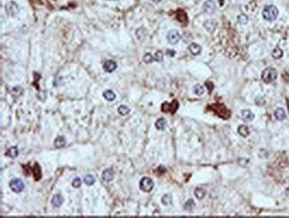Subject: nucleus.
Segmentation results:
<instances>
[{"label": "nucleus", "mask_w": 289, "mask_h": 218, "mask_svg": "<svg viewBox=\"0 0 289 218\" xmlns=\"http://www.w3.org/2000/svg\"><path fill=\"white\" fill-rule=\"evenodd\" d=\"M82 181L79 177H76L72 181V186L74 188H79L81 186Z\"/></svg>", "instance_id": "473e14b6"}, {"label": "nucleus", "mask_w": 289, "mask_h": 218, "mask_svg": "<svg viewBox=\"0 0 289 218\" xmlns=\"http://www.w3.org/2000/svg\"><path fill=\"white\" fill-rule=\"evenodd\" d=\"M37 98L40 100V101H45V99L47 98V92L46 91H45V90H43V91H41V92H39L38 94H37Z\"/></svg>", "instance_id": "c756f323"}, {"label": "nucleus", "mask_w": 289, "mask_h": 218, "mask_svg": "<svg viewBox=\"0 0 289 218\" xmlns=\"http://www.w3.org/2000/svg\"><path fill=\"white\" fill-rule=\"evenodd\" d=\"M166 54H167V56L174 57V56L175 55V51H174V50H167Z\"/></svg>", "instance_id": "72a5a7b5"}, {"label": "nucleus", "mask_w": 289, "mask_h": 218, "mask_svg": "<svg viewBox=\"0 0 289 218\" xmlns=\"http://www.w3.org/2000/svg\"><path fill=\"white\" fill-rule=\"evenodd\" d=\"M279 15V10L275 5H266L262 11V17L268 22H273Z\"/></svg>", "instance_id": "f257e3e1"}, {"label": "nucleus", "mask_w": 289, "mask_h": 218, "mask_svg": "<svg viewBox=\"0 0 289 218\" xmlns=\"http://www.w3.org/2000/svg\"><path fill=\"white\" fill-rule=\"evenodd\" d=\"M103 69L106 72H113L117 69V63L112 60H108L107 62H105V63L103 65Z\"/></svg>", "instance_id": "6e6552de"}, {"label": "nucleus", "mask_w": 289, "mask_h": 218, "mask_svg": "<svg viewBox=\"0 0 289 218\" xmlns=\"http://www.w3.org/2000/svg\"><path fill=\"white\" fill-rule=\"evenodd\" d=\"M278 73L274 68H267L262 74V78L265 83H271L277 79Z\"/></svg>", "instance_id": "f03ea898"}, {"label": "nucleus", "mask_w": 289, "mask_h": 218, "mask_svg": "<svg viewBox=\"0 0 289 218\" xmlns=\"http://www.w3.org/2000/svg\"><path fill=\"white\" fill-rule=\"evenodd\" d=\"M18 155H19V150L16 146H13V147L9 148L5 152V156L9 157L11 158H17Z\"/></svg>", "instance_id": "f8f14e48"}, {"label": "nucleus", "mask_w": 289, "mask_h": 218, "mask_svg": "<svg viewBox=\"0 0 289 218\" xmlns=\"http://www.w3.org/2000/svg\"><path fill=\"white\" fill-rule=\"evenodd\" d=\"M162 203L164 205H170L172 203V196L171 194H166L162 197Z\"/></svg>", "instance_id": "cd10ccee"}, {"label": "nucleus", "mask_w": 289, "mask_h": 218, "mask_svg": "<svg viewBox=\"0 0 289 218\" xmlns=\"http://www.w3.org/2000/svg\"><path fill=\"white\" fill-rule=\"evenodd\" d=\"M33 176L36 181H38L41 178V168L37 163L35 164V166L33 167Z\"/></svg>", "instance_id": "aec40b11"}, {"label": "nucleus", "mask_w": 289, "mask_h": 218, "mask_svg": "<svg viewBox=\"0 0 289 218\" xmlns=\"http://www.w3.org/2000/svg\"><path fill=\"white\" fill-rule=\"evenodd\" d=\"M153 1H154L155 3H159V2H160L161 0H153Z\"/></svg>", "instance_id": "f704fd0d"}, {"label": "nucleus", "mask_w": 289, "mask_h": 218, "mask_svg": "<svg viewBox=\"0 0 289 218\" xmlns=\"http://www.w3.org/2000/svg\"><path fill=\"white\" fill-rule=\"evenodd\" d=\"M146 34H147V31H146V30H145L144 28H140V29H138V30H137V31H136V36H137V37H138V39H139V40H143V39H144Z\"/></svg>", "instance_id": "a878e982"}, {"label": "nucleus", "mask_w": 289, "mask_h": 218, "mask_svg": "<svg viewBox=\"0 0 289 218\" xmlns=\"http://www.w3.org/2000/svg\"><path fill=\"white\" fill-rule=\"evenodd\" d=\"M84 182H85V183L86 185L91 186V185H93V184L95 182V178H94V176H92V175H87V176H85V178H84Z\"/></svg>", "instance_id": "b1692460"}, {"label": "nucleus", "mask_w": 289, "mask_h": 218, "mask_svg": "<svg viewBox=\"0 0 289 218\" xmlns=\"http://www.w3.org/2000/svg\"><path fill=\"white\" fill-rule=\"evenodd\" d=\"M143 61L146 63H151L154 61V57L150 54H146L143 56Z\"/></svg>", "instance_id": "2f4dec72"}, {"label": "nucleus", "mask_w": 289, "mask_h": 218, "mask_svg": "<svg viewBox=\"0 0 289 218\" xmlns=\"http://www.w3.org/2000/svg\"><path fill=\"white\" fill-rule=\"evenodd\" d=\"M189 50L193 55H198L201 53L202 48H201V46L199 45H198L196 43H191L189 45Z\"/></svg>", "instance_id": "9b49d317"}, {"label": "nucleus", "mask_w": 289, "mask_h": 218, "mask_svg": "<svg viewBox=\"0 0 289 218\" xmlns=\"http://www.w3.org/2000/svg\"><path fill=\"white\" fill-rule=\"evenodd\" d=\"M274 116L279 121H282V120H284L287 118L286 111L284 110V109H282V108H278V109H276L275 112H274Z\"/></svg>", "instance_id": "4468645a"}, {"label": "nucleus", "mask_w": 289, "mask_h": 218, "mask_svg": "<svg viewBox=\"0 0 289 218\" xmlns=\"http://www.w3.org/2000/svg\"><path fill=\"white\" fill-rule=\"evenodd\" d=\"M117 111H118V113H119L120 115H122V116H126V115H127V114L130 112V108H129V107H127V106H126V105H121V106H119V107H118Z\"/></svg>", "instance_id": "393cba45"}, {"label": "nucleus", "mask_w": 289, "mask_h": 218, "mask_svg": "<svg viewBox=\"0 0 289 218\" xmlns=\"http://www.w3.org/2000/svg\"><path fill=\"white\" fill-rule=\"evenodd\" d=\"M238 21L240 24H247V22H248V18L247 15L245 14H241L238 17Z\"/></svg>", "instance_id": "7c9ffc66"}, {"label": "nucleus", "mask_w": 289, "mask_h": 218, "mask_svg": "<svg viewBox=\"0 0 289 218\" xmlns=\"http://www.w3.org/2000/svg\"><path fill=\"white\" fill-rule=\"evenodd\" d=\"M238 134H239L241 136H243V137H247V136L249 135V134H250L249 128H248L247 126H245V125H242V126H238Z\"/></svg>", "instance_id": "dca6fc26"}, {"label": "nucleus", "mask_w": 289, "mask_h": 218, "mask_svg": "<svg viewBox=\"0 0 289 218\" xmlns=\"http://www.w3.org/2000/svg\"><path fill=\"white\" fill-rule=\"evenodd\" d=\"M193 92L194 94H196L197 95H202L205 93V88L203 86L201 85H196L193 87Z\"/></svg>", "instance_id": "5701e85b"}, {"label": "nucleus", "mask_w": 289, "mask_h": 218, "mask_svg": "<svg viewBox=\"0 0 289 218\" xmlns=\"http://www.w3.org/2000/svg\"><path fill=\"white\" fill-rule=\"evenodd\" d=\"M194 193H195L196 198H197L198 199H199V200L203 199L205 198L206 194H207L206 190H205L203 188H197V189L195 190V192H194Z\"/></svg>", "instance_id": "f3484780"}, {"label": "nucleus", "mask_w": 289, "mask_h": 218, "mask_svg": "<svg viewBox=\"0 0 289 218\" xmlns=\"http://www.w3.org/2000/svg\"><path fill=\"white\" fill-rule=\"evenodd\" d=\"M167 40H168V42L170 43V44H172V45H175V44H177L179 41H180V39H181V35L179 34V32L177 31H175V30H173V31H170L169 32H168V34H167Z\"/></svg>", "instance_id": "423d86ee"}, {"label": "nucleus", "mask_w": 289, "mask_h": 218, "mask_svg": "<svg viewBox=\"0 0 289 218\" xmlns=\"http://www.w3.org/2000/svg\"><path fill=\"white\" fill-rule=\"evenodd\" d=\"M195 202L192 200V199H189L186 203H185V205H184V208H185V210H187V211H191L194 208H195Z\"/></svg>", "instance_id": "bb28decb"}, {"label": "nucleus", "mask_w": 289, "mask_h": 218, "mask_svg": "<svg viewBox=\"0 0 289 218\" xmlns=\"http://www.w3.org/2000/svg\"><path fill=\"white\" fill-rule=\"evenodd\" d=\"M103 97H104L107 101H108V102H112V101H114V100L116 99V94H114V92H113V91H111V90H107V91H105V92L103 93Z\"/></svg>", "instance_id": "a211bd4d"}, {"label": "nucleus", "mask_w": 289, "mask_h": 218, "mask_svg": "<svg viewBox=\"0 0 289 218\" xmlns=\"http://www.w3.org/2000/svg\"><path fill=\"white\" fill-rule=\"evenodd\" d=\"M9 186H10V189L15 193L22 192L24 190V187H25L23 182L21 179H18V178L13 179L9 183Z\"/></svg>", "instance_id": "7ed1b4c3"}, {"label": "nucleus", "mask_w": 289, "mask_h": 218, "mask_svg": "<svg viewBox=\"0 0 289 218\" xmlns=\"http://www.w3.org/2000/svg\"><path fill=\"white\" fill-rule=\"evenodd\" d=\"M241 118L245 120V121H247V122H250L253 120L254 118V114L251 110L249 109H244L241 111Z\"/></svg>", "instance_id": "9d476101"}, {"label": "nucleus", "mask_w": 289, "mask_h": 218, "mask_svg": "<svg viewBox=\"0 0 289 218\" xmlns=\"http://www.w3.org/2000/svg\"><path fill=\"white\" fill-rule=\"evenodd\" d=\"M204 26L206 27V29L209 31V32H213L214 30L215 29V22L214 21H207L204 24Z\"/></svg>", "instance_id": "4be33fe9"}, {"label": "nucleus", "mask_w": 289, "mask_h": 218, "mask_svg": "<svg viewBox=\"0 0 289 218\" xmlns=\"http://www.w3.org/2000/svg\"><path fill=\"white\" fill-rule=\"evenodd\" d=\"M163 56H164V54H163V53L161 51H157L155 55H154V61L158 62H162L163 61Z\"/></svg>", "instance_id": "c85d7f7f"}, {"label": "nucleus", "mask_w": 289, "mask_h": 218, "mask_svg": "<svg viewBox=\"0 0 289 218\" xmlns=\"http://www.w3.org/2000/svg\"><path fill=\"white\" fill-rule=\"evenodd\" d=\"M51 203H52V205H53V207H55V208H59V207H60V206H62V204L63 203V198H62L61 195H59V194L54 195V196L53 197L52 200H51Z\"/></svg>", "instance_id": "ddd939ff"}, {"label": "nucleus", "mask_w": 289, "mask_h": 218, "mask_svg": "<svg viewBox=\"0 0 289 218\" xmlns=\"http://www.w3.org/2000/svg\"><path fill=\"white\" fill-rule=\"evenodd\" d=\"M155 126L158 130H165L166 126V120L163 118H158L155 123Z\"/></svg>", "instance_id": "2eb2a0df"}, {"label": "nucleus", "mask_w": 289, "mask_h": 218, "mask_svg": "<svg viewBox=\"0 0 289 218\" xmlns=\"http://www.w3.org/2000/svg\"><path fill=\"white\" fill-rule=\"evenodd\" d=\"M140 188L144 192H149L154 188V182L149 177H143L140 182Z\"/></svg>", "instance_id": "39448f33"}, {"label": "nucleus", "mask_w": 289, "mask_h": 218, "mask_svg": "<svg viewBox=\"0 0 289 218\" xmlns=\"http://www.w3.org/2000/svg\"><path fill=\"white\" fill-rule=\"evenodd\" d=\"M5 11L10 16L15 17L20 12V8L14 1H10L5 4Z\"/></svg>", "instance_id": "20e7f679"}, {"label": "nucleus", "mask_w": 289, "mask_h": 218, "mask_svg": "<svg viewBox=\"0 0 289 218\" xmlns=\"http://www.w3.org/2000/svg\"><path fill=\"white\" fill-rule=\"evenodd\" d=\"M66 144V141H65V138L63 136H58L55 140H54V146L56 148H61V147H63Z\"/></svg>", "instance_id": "412c9836"}, {"label": "nucleus", "mask_w": 289, "mask_h": 218, "mask_svg": "<svg viewBox=\"0 0 289 218\" xmlns=\"http://www.w3.org/2000/svg\"><path fill=\"white\" fill-rule=\"evenodd\" d=\"M114 176H115L114 171L112 169L108 168V169H106V170L103 171V173L102 175V178L105 182H111L113 180V178H114Z\"/></svg>", "instance_id": "1a4fd4ad"}, {"label": "nucleus", "mask_w": 289, "mask_h": 218, "mask_svg": "<svg viewBox=\"0 0 289 218\" xmlns=\"http://www.w3.org/2000/svg\"><path fill=\"white\" fill-rule=\"evenodd\" d=\"M203 7H204V11H205L207 13H208V14H212V13H214L215 12V10H216V5H215V2H214V1H212V0H207V1L204 4Z\"/></svg>", "instance_id": "0eeeda50"}, {"label": "nucleus", "mask_w": 289, "mask_h": 218, "mask_svg": "<svg viewBox=\"0 0 289 218\" xmlns=\"http://www.w3.org/2000/svg\"><path fill=\"white\" fill-rule=\"evenodd\" d=\"M272 57L274 59H280L283 56V51L280 47L277 46L276 48H274V50L272 51Z\"/></svg>", "instance_id": "6ab92c4d"}]
</instances>
